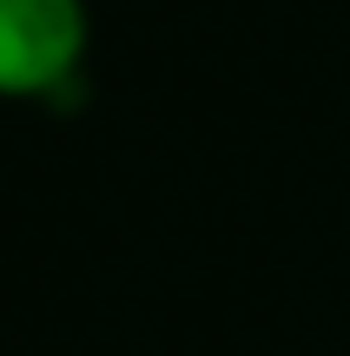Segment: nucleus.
<instances>
[{
    "mask_svg": "<svg viewBox=\"0 0 350 356\" xmlns=\"http://www.w3.org/2000/svg\"><path fill=\"white\" fill-rule=\"evenodd\" d=\"M86 60V0H0V99H47Z\"/></svg>",
    "mask_w": 350,
    "mask_h": 356,
    "instance_id": "1",
    "label": "nucleus"
}]
</instances>
